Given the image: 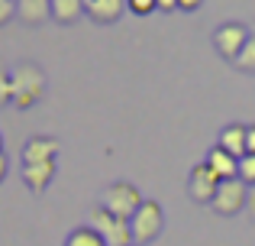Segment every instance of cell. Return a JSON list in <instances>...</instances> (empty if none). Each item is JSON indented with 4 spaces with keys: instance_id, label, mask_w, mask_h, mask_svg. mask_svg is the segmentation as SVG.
Listing matches in <instances>:
<instances>
[{
    "instance_id": "cell-1",
    "label": "cell",
    "mask_w": 255,
    "mask_h": 246,
    "mask_svg": "<svg viewBox=\"0 0 255 246\" xmlns=\"http://www.w3.org/2000/svg\"><path fill=\"white\" fill-rule=\"evenodd\" d=\"M10 84H13V107L29 110L42 101L45 88H49V75L36 62H19L10 68Z\"/></svg>"
},
{
    "instance_id": "cell-2",
    "label": "cell",
    "mask_w": 255,
    "mask_h": 246,
    "mask_svg": "<svg viewBox=\"0 0 255 246\" xmlns=\"http://www.w3.org/2000/svg\"><path fill=\"white\" fill-rule=\"evenodd\" d=\"M142 201L145 198L139 195V188L129 185V182H113V185H107L104 195H100V208L117 214V217H123V221H132L136 211L142 208Z\"/></svg>"
},
{
    "instance_id": "cell-3",
    "label": "cell",
    "mask_w": 255,
    "mask_h": 246,
    "mask_svg": "<svg viewBox=\"0 0 255 246\" xmlns=\"http://www.w3.org/2000/svg\"><path fill=\"white\" fill-rule=\"evenodd\" d=\"M87 224H91V227L97 230L100 237H104L107 246H136V243H132V227H129V221H123V217L104 211L100 204H97V208H91Z\"/></svg>"
},
{
    "instance_id": "cell-4",
    "label": "cell",
    "mask_w": 255,
    "mask_h": 246,
    "mask_svg": "<svg viewBox=\"0 0 255 246\" xmlns=\"http://www.w3.org/2000/svg\"><path fill=\"white\" fill-rule=\"evenodd\" d=\"M129 227H132V243H136V246H149L152 240H158V234L165 230V211H162V204L145 198L142 208L136 211V217L129 221Z\"/></svg>"
},
{
    "instance_id": "cell-5",
    "label": "cell",
    "mask_w": 255,
    "mask_h": 246,
    "mask_svg": "<svg viewBox=\"0 0 255 246\" xmlns=\"http://www.w3.org/2000/svg\"><path fill=\"white\" fill-rule=\"evenodd\" d=\"M246 198H249V185L243 178H226V182H220L217 195H213L210 211L220 217H233L239 211H246Z\"/></svg>"
},
{
    "instance_id": "cell-6",
    "label": "cell",
    "mask_w": 255,
    "mask_h": 246,
    "mask_svg": "<svg viewBox=\"0 0 255 246\" xmlns=\"http://www.w3.org/2000/svg\"><path fill=\"white\" fill-rule=\"evenodd\" d=\"M252 29L246 23H223L213 29V49H217V55L223 58V62H236V55L243 52V45L249 42Z\"/></svg>"
},
{
    "instance_id": "cell-7",
    "label": "cell",
    "mask_w": 255,
    "mask_h": 246,
    "mask_svg": "<svg viewBox=\"0 0 255 246\" xmlns=\"http://www.w3.org/2000/svg\"><path fill=\"white\" fill-rule=\"evenodd\" d=\"M217 188H220V178L207 169V162H197L191 172H187V195H191V201L210 204L213 195H217Z\"/></svg>"
},
{
    "instance_id": "cell-8",
    "label": "cell",
    "mask_w": 255,
    "mask_h": 246,
    "mask_svg": "<svg viewBox=\"0 0 255 246\" xmlns=\"http://www.w3.org/2000/svg\"><path fill=\"white\" fill-rule=\"evenodd\" d=\"M126 13V0H84V16H91L94 23L110 26Z\"/></svg>"
},
{
    "instance_id": "cell-9",
    "label": "cell",
    "mask_w": 255,
    "mask_h": 246,
    "mask_svg": "<svg viewBox=\"0 0 255 246\" xmlns=\"http://www.w3.org/2000/svg\"><path fill=\"white\" fill-rule=\"evenodd\" d=\"M55 159H49V162H29V165H23V182H26V188L32 191V195H42L45 188L52 185V178H55Z\"/></svg>"
},
{
    "instance_id": "cell-10",
    "label": "cell",
    "mask_w": 255,
    "mask_h": 246,
    "mask_svg": "<svg viewBox=\"0 0 255 246\" xmlns=\"http://www.w3.org/2000/svg\"><path fill=\"white\" fill-rule=\"evenodd\" d=\"M58 149H62V143H58L55 136H32V139H26V146H23V165L49 162V159L58 156Z\"/></svg>"
},
{
    "instance_id": "cell-11",
    "label": "cell",
    "mask_w": 255,
    "mask_h": 246,
    "mask_svg": "<svg viewBox=\"0 0 255 246\" xmlns=\"http://www.w3.org/2000/svg\"><path fill=\"white\" fill-rule=\"evenodd\" d=\"M204 162H207V169H210L220 182H226V178H239V159H233L230 152L220 149V146H213V149L207 152Z\"/></svg>"
},
{
    "instance_id": "cell-12",
    "label": "cell",
    "mask_w": 255,
    "mask_h": 246,
    "mask_svg": "<svg viewBox=\"0 0 255 246\" xmlns=\"http://www.w3.org/2000/svg\"><path fill=\"white\" fill-rule=\"evenodd\" d=\"M16 16L26 26H42L52 19V0H16Z\"/></svg>"
},
{
    "instance_id": "cell-13",
    "label": "cell",
    "mask_w": 255,
    "mask_h": 246,
    "mask_svg": "<svg viewBox=\"0 0 255 246\" xmlns=\"http://www.w3.org/2000/svg\"><path fill=\"white\" fill-rule=\"evenodd\" d=\"M220 149H226L233 159H243L246 156V123H230L220 130V139H217Z\"/></svg>"
},
{
    "instance_id": "cell-14",
    "label": "cell",
    "mask_w": 255,
    "mask_h": 246,
    "mask_svg": "<svg viewBox=\"0 0 255 246\" xmlns=\"http://www.w3.org/2000/svg\"><path fill=\"white\" fill-rule=\"evenodd\" d=\"M84 16V0H52V19L62 26H71Z\"/></svg>"
},
{
    "instance_id": "cell-15",
    "label": "cell",
    "mask_w": 255,
    "mask_h": 246,
    "mask_svg": "<svg viewBox=\"0 0 255 246\" xmlns=\"http://www.w3.org/2000/svg\"><path fill=\"white\" fill-rule=\"evenodd\" d=\"M65 246H107V243L91 224H84V227H75L68 237H65Z\"/></svg>"
},
{
    "instance_id": "cell-16",
    "label": "cell",
    "mask_w": 255,
    "mask_h": 246,
    "mask_svg": "<svg viewBox=\"0 0 255 246\" xmlns=\"http://www.w3.org/2000/svg\"><path fill=\"white\" fill-rule=\"evenodd\" d=\"M233 68H236V71H246V75H255V32L249 36V42L243 45V52L236 55Z\"/></svg>"
},
{
    "instance_id": "cell-17",
    "label": "cell",
    "mask_w": 255,
    "mask_h": 246,
    "mask_svg": "<svg viewBox=\"0 0 255 246\" xmlns=\"http://www.w3.org/2000/svg\"><path fill=\"white\" fill-rule=\"evenodd\" d=\"M126 10L132 16H152V13H158V3L155 0H126Z\"/></svg>"
},
{
    "instance_id": "cell-18",
    "label": "cell",
    "mask_w": 255,
    "mask_h": 246,
    "mask_svg": "<svg viewBox=\"0 0 255 246\" xmlns=\"http://www.w3.org/2000/svg\"><path fill=\"white\" fill-rule=\"evenodd\" d=\"M239 178H243L249 188L255 185V152H249V156L239 159Z\"/></svg>"
},
{
    "instance_id": "cell-19",
    "label": "cell",
    "mask_w": 255,
    "mask_h": 246,
    "mask_svg": "<svg viewBox=\"0 0 255 246\" xmlns=\"http://www.w3.org/2000/svg\"><path fill=\"white\" fill-rule=\"evenodd\" d=\"M13 104V84H10V71L0 68V107Z\"/></svg>"
},
{
    "instance_id": "cell-20",
    "label": "cell",
    "mask_w": 255,
    "mask_h": 246,
    "mask_svg": "<svg viewBox=\"0 0 255 246\" xmlns=\"http://www.w3.org/2000/svg\"><path fill=\"white\" fill-rule=\"evenodd\" d=\"M16 16V0H0V26H6Z\"/></svg>"
},
{
    "instance_id": "cell-21",
    "label": "cell",
    "mask_w": 255,
    "mask_h": 246,
    "mask_svg": "<svg viewBox=\"0 0 255 246\" xmlns=\"http://www.w3.org/2000/svg\"><path fill=\"white\" fill-rule=\"evenodd\" d=\"M255 152V123H246V156Z\"/></svg>"
},
{
    "instance_id": "cell-22",
    "label": "cell",
    "mask_w": 255,
    "mask_h": 246,
    "mask_svg": "<svg viewBox=\"0 0 255 246\" xmlns=\"http://www.w3.org/2000/svg\"><path fill=\"white\" fill-rule=\"evenodd\" d=\"M246 217L255 224V185L249 188V198H246Z\"/></svg>"
},
{
    "instance_id": "cell-23",
    "label": "cell",
    "mask_w": 255,
    "mask_h": 246,
    "mask_svg": "<svg viewBox=\"0 0 255 246\" xmlns=\"http://www.w3.org/2000/svg\"><path fill=\"white\" fill-rule=\"evenodd\" d=\"M200 3H204V0H178V10L181 13H194V10H200Z\"/></svg>"
},
{
    "instance_id": "cell-24",
    "label": "cell",
    "mask_w": 255,
    "mask_h": 246,
    "mask_svg": "<svg viewBox=\"0 0 255 246\" xmlns=\"http://www.w3.org/2000/svg\"><path fill=\"white\" fill-rule=\"evenodd\" d=\"M158 13H178V0H155Z\"/></svg>"
},
{
    "instance_id": "cell-25",
    "label": "cell",
    "mask_w": 255,
    "mask_h": 246,
    "mask_svg": "<svg viewBox=\"0 0 255 246\" xmlns=\"http://www.w3.org/2000/svg\"><path fill=\"white\" fill-rule=\"evenodd\" d=\"M6 169H10V162H6V156H3V152H0V182H3V178H6Z\"/></svg>"
},
{
    "instance_id": "cell-26",
    "label": "cell",
    "mask_w": 255,
    "mask_h": 246,
    "mask_svg": "<svg viewBox=\"0 0 255 246\" xmlns=\"http://www.w3.org/2000/svg\"><path fill=\"white\" fill-rule=\"evenodd\" d=\"M0 152H3V133H0Z\"/></svg>"
},
{
    "instance_id": "cell-27",
    "label": "cell",
    "mask_w": 255,
    "mask_h": 246,
    "mask_svg": "<svg viewBox=\"0 0 255 246\" xmlns=\"http://www.w3.org/2000/svg\"><path fill=\"white\" fill-rule=\"evenodd\" d=\"M252 32H255V29H252Z\"/></svg>"
}]
</instances>
